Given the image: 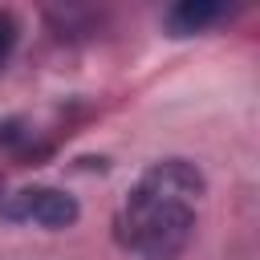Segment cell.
<instances>
[{"mask_svg":"<svg viewBox=\"0 0 260 260\" xmlns=\"http://www.w3.org/2000/svg\"><path fill=\"white\" fill-rule=\"evenodd\" d=\"M16 37H20L16 16H12V12H0V69H4V61L12 57V49H16Z\"/></svg>","mask_w":260,"mask_h":260,"instance_id":"cell-4","label":"cell"},{"mask_svg":"<svg viewBox=\"0 0 260 260\" xmlns=\"http://www.w3.org/2000/svg\"><path fill=\"white\" fill-rule=\"evenodd\" d=\"M81 215L77 199L61 187H12L0 191V219L8 223H32L45 232H61L73 228Z\"/></svg>","mask_w":260,"mask_h":260,"instance_id":"cell-2","label":"cell"},{"mask_svg":"<svg viewBox=\"0 0 260 260\" xmlns=\"http://www.w3.org/2000/svg\"><path fill=\"white\" fill-rule=\"evenodd\" d=\"M223 16H228L223 4H211V0H183V4H175V8L167 12V28H171L175 37H191V32L211 28V24L223 20Z\"/></svg>","mask_w":260,"mask_h":260,"instance_id":"cell-3","label":"cell"},{"mask_svg":"<svg viewBox=\"0 0 260 260\" xmlns=\"http://www.w3.org/2000/svg\"><path fill=\"white\" fill-rule=\"evenodd\" d=\"M207 179L191 158L150 162L114 215V236L134 260H179L195 236Z\"/></svg>","mask_w":260,"mask_h":260,"instance_id":"cell-1","label":"cell"}]
</instances>
